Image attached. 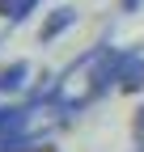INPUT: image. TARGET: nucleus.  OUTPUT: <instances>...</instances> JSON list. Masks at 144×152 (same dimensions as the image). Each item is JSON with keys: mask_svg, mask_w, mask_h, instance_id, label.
<instances>
[{"mask_svg": "<svg viewBox=\"0 0 144 152\" xmlns=\"http://www.w3.org/2000/svg\"><path fill=\"white\" fill-rule=\"evenodd\" d=\"M68 26H76V9H68V4L51 9V13H47V21H43V30H38V42H55V38H60Z\"/></svg>", "mask_w": 144, "mask_h": 152, "instance_id": "1", "label": "nucleus"}, {"mask_svg": "<svg viewBox=\"0 0 144 152\" xmlns=\"http://www.w3.org/2000/svg\"><path fill=\"white\" fill-rule=\"evenodd\" d=\"M119 89H123V93H140V89H144V55H140V51H127L123 72H119Z\"/></svg>", "mask_w": 144, "mask_h": 152, "instance_id": "2", "label": "nucleus"}, {"mask_svg": "<svg viewBox=\"0 0 144 152\" xmlns=\"http://www.w3.org/2000/svg\"><path fill=\"white\" fill-rule=\"evenodd\" d=\"M26 85H30V64L26 59H17V64H9L0 72V97H17Z\"/></svg>", "mask_w": 144, "mask_h": 152, "instance_id": "3", "label": "nucleus"}, {"mask_svg": "<svg viewBox=\"0 0 144 152\" xmlns=\"http://www.w3.org/2000/svg\"><path fill=\"white\" fill-rule=\"evenodd\" d=\"M34 9H38V0H0V17H4L9 26H21Z\"/></svg>", "mask_w": 144, "mask_h": 152, "instance_id": "4", "label": "nucleus"}, {"mask_svg": "<svg viewBox=\"0 0 144 152\" xmlns=\"http://www.w3.org/2000/svg\"><path fill=\"white\" fill-rule=\"evenodd\" d=\"M132 144H136V152H144V106L136 110V123H132Z\"/></svg>", "mask_w": 144, "mask_h": 152, "instance_id": "5", "label": "nucleus"}, {"mask_svg": "<svg viewBox=\"0 0 144 152\" xmlns=\"http://www.w3.org/2000/svg\"><path fill=\"white\" fill-rule=\"evenodd\" d=\"M119 4H123V13H136V9L144 4V0H119Z\"/></svg>", "mask_w": 144, "mask_h": 152, "instance_id": "6", "label": "nucleus"}]
</instances>
